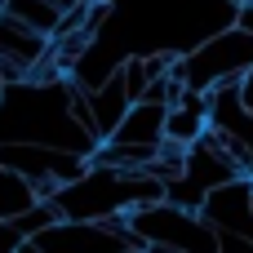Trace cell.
<instances>
[{
  "label": "cell",
  "mask_w": 253,
  "mask_h": 253,
  "mask_svg": "<svg viewBox=\"0 0 253 253\" xmlns=\"http://www.w3.org/2000/svg\"><path fill=\"white\" fill-rule=\"evenodd\" d=\"M249 67H253V31H245L240 22H231V27H222V31H213V36H205L191 53H178L169 76L187 80L191 89L213 93L218 84L240 80Z\"/></svg>",
  "instance_id": "1"
},
{
  "label": "cell",
  "mask_w": 253,
  "mask_h": 253,
  "mask_svg": "<svg viewBox=\"0 0 253 253\" xmlns=\"http://www.w3.org/2000/svg\"><path fill=\"white\" fill-rule=\"evenodd\" d=\"M129 222L142 231L147 249L196 253V249H213V245H218V231H213V222H209L200 209H191V205L173 200V196L129 209Z\"/></svg>",
  "instance_id": "2"
},
{
  "label": "cell",
  "mask_w": 253,
  "mask_h": 253,
  "mask_svg": "<svg viewBox=\"0 0 253 253\" xmlns=\"http://www.w3.org/2000/svg\"><path fill=\"white\" fill-rule=\"evenodd\" d=\"M200 213L213 222V231H236V236L253 240V178L240 173V178L218 182V187L205 196Z\"/></svg>",
  "instance_id": "3"
},
{
  "label": "cell",
  "mask_w": 253,
  "mask_h": 253,
  "mask_svg": "<svg viewBox=\"0 0 253 253\" xmlns=\"http://www.w3.org/2000/svg\"><path fill=\"white\" fill-rule=\"evenodd\" d=\"M89 89V102H93V111H98V133H102V142L120 129V120L129 116V107H133V98H129V84H125V71L116 67L107 80H98V84H84Z\"/></svg>",
  "instance_id": "4"
},
{
  "label": "cell",
  "mask_w": 253,
  "mask_h": 253,
  "mask_svg": "<svg viewBox=\"0 0 253 253\" xmlns=\"http://www.w3.org/2000/svg\"><path fill=\"white\" fill-rule=\"evenodd\" d=\"M165 120H169V107H165V102L138 98L111 138H125V142H165Z\"/></svg>",
  "instance_id": "5"
},
{
  "label": "cell",
  "mask_w": 253,
  "mask_h": 253,
  "mask_svg": "<svg viewBox=\"0 0 253 253\" xmlns=\"http://www.w3.org/2000/svg\"><path fill=\"white\" fill-rule=\"evenodd\" d=\"M236 93H240V107H245V111L253 116V67L245 71V76H240V80H236Z\"/></svg>",
  "instance_id": "6"
},
{
  "label": "cell",
  "mask_w": 253,
  "mask_h": 253,
  "mask_svg": "<svg viewBox=\"0 0 253 253\" xmlns=\"http://www.w3.org/2000/svg\"><path fill=\"white\" fill-rule=\"evenodd\" d=\"M236 22H240L245 31H253V0H245V4H236Z\"/></svg>",
  "instance_id": "7"
},
{
  "label": "cell",
  "mask_w": 253,
  "mask_h": 253,
  "mask_svg": "<svg viewBox=\"0 0 253 253\" xmlns=\"http://www.w3.org/2000/svg\"><path fill=\"white\" fill-rule=\"evenodd\" d=\"M4 84H9V80H4V71H0V93H4Z\"/></svg>",
  "instance_id": "8"
}]
</instances>
